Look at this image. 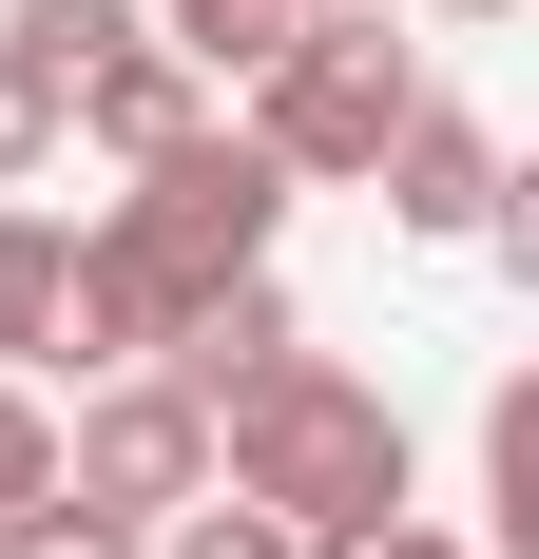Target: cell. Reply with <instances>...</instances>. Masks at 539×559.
Masks as SVG:
<instances>
[{
    "mask_svg": "<svg viewBox=\"0 0 539 559\" xmlns=\"http://www.w3.org/2000/svg\"><path fill=\"white\" fill-rule=\"evenodd\" d=\"M155 559H309V540H289L270 502H231V483H213V502H173V521H155Z\"/></svg>",
    "mask_w": 539,
    "mask_h": 559,
    "instance_id": "11",
    "label": "cell"
},
{
    "mask_svg": "<svg viewBox=\"0 0 539 559\" xmlns=\"http://www.w3.org/2000/svg\"><path fill=\"white\" fill-rule=\"evenodd\" d=\"M367 193H385V231H424V251H482V231L520 213L501 135H482V116H443V97H405V135L367 155Z\"/></svg>",
    "mask_w": 539,
    "mask_h": 559,
    "instance_id": "5",
    "label": "cell"
},
{
    "mask_svg": "<svg viewBox=\"0 0 539 559\" xmlns=\"http://www.w3.org/2000/svg\"><path fill=\"white\" fill-rule=\"evenodd\" d=\"M0 39L39 58V78H77V58H116V39H135V0H0Z\"/></svg>",
    "mask_w": 539,
    "mask_h": 559,
    "instance_id": "10",
    "label": "cell"
},
{
    "mask_svg": "<svg viewBox=\"0 0 539 559\" xmlns=\"http://www.w3.org/2000/svg\"><path fill=\"white\" fill-rule=\"evenodd\" d=\"M309 559H482V540H463V521H424V502H385V521H327Z\"/></svg>",
    "mask_w": 539,
    "mask_h": 559,
    "instance_id": "15",
    "label": "cell"
},
{
    "mask_svg": "<svg viewBox=\"0 0 539 559\" xmlns=\"http://www.w3.org/2000/svg\"><path fill=\"white\" fill-rule=\"evenodd\" d=\"M0 367H20V386L58 367V213L39 193H0Z\"/></svg>",
    "mask_w": 539,
    "mask_h": 559,
    "instance_id": "8",
    "label": "cell"
},
{
    "mask_svg": "<svg viewBox=\"0 0 539 559\" xmlns=\"http://www.w3.org/2000/svg\"><path fill=\"white\" fill-rule=\"evenodd\" d=\"M58 502H97V521L155 540L173 502H213V405L173 386V367H97L77 425H58Z\"/></svg>",
    "mask_w": 539,
    "mask_h": 559,
    "instance_id": "4",
    "label": "cell"
},
{
    "mask_svg": "<svg viewBox=\"0 0 539 559\" xmlns=\"http://www.w3.org/2000/svg\"><path fill=\"white\" fill-rule=\"evenodd\" d=\"M213 483H231V502H270L289 540H327V521H385V502H405V405H385L367 367L289 347L270 386H231V405H213Z\"/></svg>",
    "mask_w": 539,
    "mask_h": 559,
    "instance_id": "1",
    "label": "cell"
},
{
    "mask_svg": "<svg viewBox=\"0 0 539 559\" xmlns=\"http://www.w3.org/2000/svg\"><path fill=\"white\" fill-rule=\"evenodd\" d=\"M116 231H135V251H155L173 289H213V271H270V231H289V174L251 155V116H193L173 155H135Z\"/></svg>",
    "mask_w": 539,
    "mask_h": 559,
    "instance_id": "3",
    "label": "cell"
},
{
    "mask_svg": "<svg viewBox=\"0 0 539 559\" xmlns=\"http://www.w3.org/2000/svg\"><path fill=\"white\" fill-rule=\"evenodd\" d=\"M289 20H309V0H155V39L193 58V78H213V97H231V78H251L270 39H289Z\"/></svg>",
    "mask_w": 539,
    "mask_h": 559,
    "instance_id": "9",
    "label": "cell"
},
{
    "mask_svg": "<svg viewBox=\"0 0 539 559\" xmlns=\"http://www.w3.org/2000/svg\"><path fill=\"white\" fill-rule=\"evenodd\" d=\"M39 174H58V78L0 39V193H39Z\"/></svg>",
    "mask_w": 539,
    "mask_h": 559,
    "instance_id": "12",
    "label": "cell"
},
{
    "mask_svg": "<svg viewBox=\"0 0 539 559\" xmlns=\"http://www.w3.org/2000/svg\"><path fill=\"white\" fill-rule=\"evenodd\" d=\"M289 347H309V309H289V289H270V271H213V289H193V309H173V347H155V367H173V386H193V405H231V386H270Z\"/></svg>",
    "mask_w": 539,
    "mask_h": 559,
    "instance_id": "7",
    "label": "cell"
},
{
    "mask_svg": "<svg viewBox=\"0 0 539 559\" xmlns=\"http://www.w3.org/2000/svg\"><path fill=\"white\" fill-rule=\"evenodd\" d=\"M405 97H424V58L385 39V20H289V39L251 58V155L309 193V174H367L385 135H405Z\"/></svg>",
    "mask_w": 539,
    "mask_h": 559,
    "instance_id": "2",
    "label": "cell"
},
{
    "mask_svg": "<svg viewBox=\"0 0 539 559\" xmlns=\"http://www.w3.org/2000/svg\"><path fill=\"white\" fill-rule=\"evenodd\" d=\"M39 483H58V405H39V386H20V367H0V521L39 502Z\"/></svg>",
    "mask_w": 539,
    "mask_h": 559,
    "instance_id": "14",
    "label": "cell"
},
{
    "mask_svg": "<svg viewBox=\"0 0 539 559\" xmlns=\"http://www.w3.org/2000/svg\"><path fill=\"white\" fill-rule=\"evenodd\" d=\"M0 559H155V540H135V521H97V502H58V483H39V502L0 521Z\"/></svg>",
    "mask_w": 539,
    "mask_h": 559,
    "instance_id": "13",
    "label": "cell"
},
{
    "mask_svg": "<svg viewBox=\"0 0 539 559\" xmlns=\"http://www.w3.org/2000/svg\"><path fill=\"white\" fill-rule=\"evenodd\" d=\"M193 116H213V78H193V58H173L155 20H135V39H116V58H77V78H58V135H97L116 174H135V155H173Z\"/></svg>",
    "mask_w": 539,
    "mask_h": 559,
    "instance_id": "6",
    "label": "cell"
},
{
    "mask_svg": "<svg viewBox=\"0 0 539 559\" xmlns=\"http://www.w3.org/2000/svg\"><path fill=\"white\" fill-rule=\"evenodd\" d=\"M443 20H520V0H443Z\"/></svg>",
    "mask_w": 539,
    "mask_h": 559,
    "instance_id": "16",
    "label": "cell"
}]
</instances>
